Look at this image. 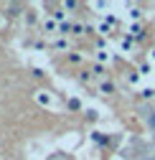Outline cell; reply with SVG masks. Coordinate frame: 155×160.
Here are the masks:
<instances>
[{"instance_id":"6da1fadb","label":"cell","mask_w":155,"mask_h":160,"mask_svg":"<svg viewBox=\"0 0 155 160\" xmlns=\"http://www.w3.org/2000/svg\"><path fill=\"white\" fill-rule=\"evenodd\" d=\"M48 160H71V155H66V152H53Z\"/></svg>"},{"instance_id":"7a4b0ae2","label":"cell","mask_w":155,"mask_h":160,"mask_svg":"<svg viewBox=\"0 0 155 160\" xmlns=\"http://www.w3.org/2000/svg\"><path fill=\"white\" fill-rule=\"evenodd\" d=\"M150 58H152V61H155V51H152V56H150Z\"/></svg>"}]
</instances>
